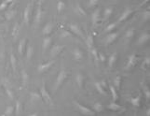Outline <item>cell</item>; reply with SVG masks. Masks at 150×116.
I'll return each mask as SVG.
<instances>
[{
	"label": "cell",
	"instance_id": "obj_15",
	"mask_svg": "<svg viewBox=\"0 0 150 116\" xmlns=\"http://www.w3.org/2000/svg\"><path fill=\"white\" fill-rule=\"evenodd\" d=\"M86 41V45L89 48V50H90L91 48L94 47V39H93V36L91 34H89L87 36V38L85 39Z\"/></svg>",
	"mask_w": 150,
	"mask_h": 116
},
{
	"label": "cell",
	"instance_id": "obj_35",
	"mask_svg": "<svg viewBox=\"0 0 150 116\" xmlns=\"http://www.w3.org/2000/svg\"><path fill=\"white\" fill-rule=\"evenodd\" d=\"M15 14H16V11H14V10H8L7 12H6V14H5V16H6V18H7V20H11V19H13L14 18V16H15Z\"/></svg>",
	"mask_w": 150,
	"mask_h": 116
},
{
	"label": "cell",
	"instance_id": "obj_47",
	"mask_svg": "<svg viewBox=\"0 0 150 116\" xmlns=\"http://www.w3.org/2000/svg\"><path fill=\"white\" fill-rule=\"evenodd\" d=\"M8 3L7 2H2L1 4H0V10H7V7H8Z\"/></svg>",
	"mask_w": 150,
	"mask_h": 116
},
{
	"label": "cell",
	"instance_id": "obj_25",
	"mask_svg": "<svg viewBox=\"0 0 150 116\" xmlns=\"http://www.w3.org/2000/svg\"><path fill=\"white\" fill-rule=\"evenodd\" d=\"M109 89H110V92H111V95H112L113 100L117 101L118 100V93H117V89L114 87V85L109 86Z\"/></svg>",
	"mask_w": 150,
	"mask_h": 116
},
{
	"label": "cell",
	"instance_id": "obj_20",
	"mask_svg": "<svg viewBox=\"0 0 150 116\" xmlns=\"http://www.w3.org/2000/svg\"><path fill=\"white\" fill-rule=\"evenodd\" d=\"M117 58H118L117 53H112V54L109 56V58H108V66L110 67V68H112V67L115 65L116 61H117Z\"/></svg>",
	"mask_w": 150,
	"mask_h": 116
},
{
	"label": "cell",
	"instance_id": "obj_30",
	"mask_svg": "<svg viewBox=\"0 0 150 116\" xmlns=\"http://www.w3.org/2000/svg\"><path fill=\"white\" fill-rule=\"evenodd\" d=\"M30 96H31V99L33 101H38V100H41L42 97L40 96V94H38L36 92H32L30 94Z\"/></svg>",
	"mask_w": 150,
	"mask_h": 116
},
{
	"label": "cell",
	"instance_id": "obj_33",
	"mask_svg": "<svg viewBox=\"0 0 150 116\" xmlns=\"http://www.w3.org/2000/svg\"><path fill=\"white\" fill-rule=\"evenodd\" d=\"M93 110H94L95 112H101V111H103L104 110V106L100 102H97V103H95L93 105Z\"/></svg>",
	"mask_w": 150,
	"mask_h": 116
},
{
	"label": "cell",
	"instance_id": "obj_24",
	"mask_svg": "<svg viewBox=\"0 0 150 116\" xmlns=\"http://www.w3.org/2000/svg\"><path fill=\"white\" fill-rule=\"evenodd\" d=\"M149 66H150V58L145 57V59H144V61H143L142 65H141V68H142V69H144V70H146V69H148Z\"/></svg>",
	"mask_w": 150,
	"mask_h": 116
},
{
	"label": "cell",
	"instance_id": "obj_27",
	"mask_svg": "<svg viewBox=\"0 0 150 116\" xmlns=\"http://www.w3.org/2000/svg\"><path fill=\"white\" fill-rule=\"evenodd\" d=\"M22 81H23V83L24 86L27 84L28 81H29V75H28V73L24 70V69L22 71Z\"/></svg>",
	"mask_w": 150,
	"mask_h": 116
},
{
	"label": "cell",
	"instance_id": "obj_18",
	"mask_svg": "<svg viewBox=\"0 0 150 116\" xmlns=\"http://www.w3.org/2000/svg\"><path fill=\"white\" fill-rule=\"evenodd\" d=\"M52 28H53V24L52 23H48L47 24L44 26V28H43V34L45 36L47 35H50V33H51V31H52Z\"/></svg>",
	"mask_w": 150,
	"mask_h": 116
},
{
	"label": "cell",
	"instance_id": "obj_19",
	"mask_svg": "<svg viewBox=\"0 0 150 116\" xmlns=\"http://www.w3.org/2000/svg\"><path fill=\"white\" fill-rule=\"evenodd\" d=\"M76 82L78 84L79 88H81L83 86V82H84V77L81 73H78L76 75Z\"/></svg>",
	"mask_w": 150,
	"mask_h": 116
},
{
	"label": "cell",
	"instance_id": "obj_26",
	"mask_svg": "<svg viewBox=\"0 0 150 116\" xmlns=\"http://www.w3.org/2000/svg\"><path fill=\"white\" fill-rule=\"evenodd\" d=\"M112 13H113V8H110V7L106 8L105 10V11H104V19L107 20L108 18L112 15Z\"/></svg>",
	"mask_w": 150,
	"mask_h": 116
},
{
	"label": "cell",
	"instance_id": "obj_8",
	"mask_svg": "<svg viewBox=\"0 0 150 116\" xmlns=\"http://www.w3.org/2000/svg\"><path fill=\"white\" fill-rule=\"evenodd\" d=\"M69 29H70V32H72L73 34H76V35H78L84 38V35H83L82 30L80 29V27L78 24H73L72 23V24L69 25Z\"/></svg>",
	"mask_w": 150,
	"mask_h": 116
},
{
	"label": "cell",
	"instance_id": "obj_29",
	"mask_svg": "<svg viewBox=\"0 0 150 116\" xmlns=\"http://www.w3.org/2000/svg\"><path fill=\"white\" fill-rule=\"evenodd\" d=\"M22 111H23V106H22V104H21L20 101H17V102H16V106H15L16 115H20V114L22 113Z\"/></svg>",
	"mask_w": 150,
	"mask_h": 116
},
{
	"label": "cell",
	"instance_id": "obj_44",
	"mask_svg": "<svg viewBox=\"0 0 150 116\" xmlns=\"http://www.w3.org/2000/svg\"><path fill=\"white\" fill-rule=\"evenodd\" d=\"M149 18H150V11L149 10H145V12L143 13V21L144 22H147V21H149Z\"/></svg>",
	"mask_w": 150,
	"mask_h": 116
},
{
	"label": "cell",
	"instance_id": "obj_49",
	"mask_svg": "<svg viewBox=\"0 0 150 116\" xmlns=\"http://www.w3.org/2000/svg\"><path fill=\"white\" fill-rule=\"evenodd\" d=\"M148 1H149V0H144V1H143V2H142V3H141V4H140V7H142V6L145 5V4H146V3H147Z\"/></svg>",
	"mask_w": 150,
	"mask_h": 116
},
{
	"label": "cell",
	"instance_id": "obj_14",
	"mask_svg": "<svg viewBox=\"0 0 150 116\" xmlns=\"http://www.w3.org/2000/svg\"><path fill=\"white\" fill-rule=\"evenodd\" d=\"M99 18H100V10H94L92 13V15H91V22H92L93 26H96V25H97Z\"/></svg>",
	"mask_w": 150,
	"mask_h": 116
},
{
	"label": "cell",
	"instance_id": "obj_1",
	"mask_svg": "<svg viewBox=\"0 0 150 116\" xmlns=\"http://www.w3.org/2000/svg\"><path fill=\"white\" fill-rule=\"evenodd\" d=\"M40 96H41V97H42V99L44 101H45L46 103L48 104H51L53 103L52 102V98H51V96L50 95V93L48 92L47 88H46V86H45V83H43V85L40 87Z\"/></svg>",
	"mask_w": 150,
	"mask_h": 116
},
{
	"label": "cell",
	"instance_id": "obj_11",
	"mask_svg": "<svg viewBox=\"0 0 150 116\" xmlns=\"http://www.w3.org/2000/svg\"><path fill=\"white\" fill-rule=\"evenodd\" d=\"M149 38H150L149 33H143L142 35L140 36V38H138L137 44L138 45H143V44L148 42V41H149Z\"/></svg>",
	"mask_w": 150,
	"mask_h": 116
},
{
	"label": "cell",
	"instance_id": "obj_9",
	"mask_svg": "<svg viewBox=\"0 0 150 116\" xmlns=\"http://www.w3.org/2000/svg\"><path fill=\"white\" fill-rule=\"evenodd\" d=\"M118 33H117V32L108 34V35L106 36V38H105V44H106V45L112 44V43L118 38Z\"/></svg>",
	"mask_w": 150,
	"mask_h": 116
},
{
	"label": "cell",
	"instance_id": "obj_50",
	"mask_svg": "<svg viewBox=\"0 0 150 116\" xmlns=\"http://www.w3.org/2000/svg\"><path fill=\"white\" fill-rule=\"evenodd\" d=\"M17 0H5V2H7L8 4V3H12V2H16Z\"/></svg>",
	"mask_w": 150,
	"mask_h": 116
},
{
	"label": "cell",
	"instance_id": "obj_5",
	"mask_svg": "<svg viewBox=\"0 0 150 116\" xmlns=\"http://www.w3.org/2000/svg\"><path fill=\"white\" fill-rule=\"evenodd\" d=\"M54 65V61H49L48 63L45 64H40L38 68V71L39 73H44L46 71H48L51 67Z\"/></svg>",
	"mask_w": 150,
	"mask_h": 116
},
{
	"label": "cell",
	"instance_id": "obj_34",
	"mask_svg": "<svg viewBox=\"0 0 150 116\" xmlns=\"http://www.w3.org/2000/svg\"><path fill=\"white\" fill-rule=\"evenodd\" d=\"M10 63H11V67H12L13 71H15L16 68H17V63H16V57L13 53L10 54Z\"/></svg>",
	"mask_w": 150,
	"mask_h": 116
},
{
	"label": "cell",
	"instance_id": "obj_32",
	"mask_svg": "<svg viewBox=\"0 0 150 116\" xmlns=\"http://www.w3.org/2000/svg\"><path fill=\"white\" fill-rule=\"evenodd\" d=\"M107 108L109 109V110H111V111H119L120 110V108H121V106H119L118 104H117V103H111V104H109L107 106Z\"/></svg>",
	"mask_w": 150,
	"mask_h": 116
},
{
	"label": "cell",
	"instance_id": "obj_2",
	"mask_svg": "<svg viewBox=\"0 0 150 116\" xmlns=\"http://www.w3.org/2000/svg\"><path fill=\"white\" fill-rule=\"evenodd\" d=\"M67 76H68V73L64 70V69H62V70L59 72V74H58V76H57V80H56V82H55L56 90L64 82V81L67 79Z\"/></svg>",
	"mask_w": 150,
	"mask_h": 116
},
{
	"label": "cell",
	"instance_id": "obj_45",
	"mask_svg": "<svg viewBox=\"0 0 150 116\" xmlns=\"http://www.w3.org/2000/svg\"><path fill=\"white\" fill-rule=\"evenodd\" d=\"M98 0H89V3H88V7L89 8H93L97 5Z\"/></svg>",
	"mask_w": 150,
	"mask_h": 116
},
{
	"label": "cell",
	"instance_id": "obj_22",
	"mask_svg": "<svg viewBox=\"0 0 150 116\" xmlns=\"http://www.w3.org/2000/svg\"><path fill=\"white\" fill-rule=\"evenodd\" d=\"M20 34V25L19 23H16L14 25V27H13V30H12V36H13V38H14V40H15L16 38H18V36Z\"/></svg>",
	"mask_w": 150,
	"mask_h": 116
},
{
	"label": "cell",
	"instance_id": "obj_16",
	"mask_svg": "<svg viewBox=\"0 0 150 116\" xmlns=\"http://www.w3.org/2000/svg\"><path fill=\"white\" fill-rule=\"evenodd\" d=\"M51 41H52V38H50V37H46V38L43 39L42 49H43V51H44V52H45V51L50 46V44H51Z\"/></svg>",
	"mask_w": 150,
	"mask_h": 116
},
{
	"label": "cell",
	"instance_id": "obj_46",
	"mask_svg": "<svg viewBox=\"0 0 150 116\" xmlns=\"http://www.w3.org/2000/svg\"><path fill=\"white\" fill-rule=\"evenodd\" d=\"M144 93H145V98L147 99V100H149L150 91H149V89H148L147 87H145V86H144Z\"/></svg>",
	"mask_w": 150,
	"mask_h": 116
},
{
	"label": "cell",
	"instance_id": "obj_12",
	"mask_svg": "<svg viewBox=\"0 0 150 116\" xmlns=\"http://www.w3.org/2000/svg\"><path fill=\"white\" fill-rule=\"evenodd\" d=\"M73 56H74V59L76 61H80L83 58V52L80 49L76 48L73 51Z\"/></svg>",
	"mask_w": 150,
	"mask_h": 116
},
{
	"label": "cell",
	"instance_id": "obj_3",
	"mask_svg": "<svg viewBox=\"0 0 150 116\" xmlns=\"http://www.w3.org/2000/svg\"><path fill=\"white\" fill-rule=\"evenodd\" d=\"M138 56L135 54V53H133V54H130L129 57H128V62H127V65L125 67V69L126 70H130V68H133V67L137 64L138 62Z\"/></svg>",
	"mask_w": 150,
	"mask_h": 116
},
{
	"label": "cell",
	"instance_id": "obj_28",
	"mask_svg": "<svg viewBox=\"0 0 150 116\" xmlns=\"http://www.w3.org/2000/svg\"><path fill=\"white\" fill-rule=\"evenodd\" d=\"M120 84H121V77L120 76H117L115 79H114V87H115L117 90L120 88Z\"/></svg>",
	"mask_w": 150,
	"mask_h": 116
},
{
	"label": "cell",
	"instance_id": "obj_6",
	"mask_svg": "<svg viewBox=\"0 0 150 116\" xmlns=\"http://www.w3.org/2000/svg\"><path fill=\"white\" fill-rule=\"evenodd\" d=\"M42 2L38 3V9H36V14H35V23L36 25H38L42 20V15H43V11H42V6H41Z\"/></svg>",
	"mask_w": 150,
	"mask_h": 116
},
{
	"label": "cell",
	"instance_id": "obj_21",
	"mask_svg": "<svg viewBox=\"0 0 150 116\" xmlns=\"http://www.w3.org/2000/svg\"><path fill=\"white\" fill-rule=\"evenodd\" d=\"M94 86H95V88H96V90L99 92V94H101V95H105V89H104V86L102 85V83H101L100 81H96V82L94 83Z\"/></svg>",
	"mask_w": 150,
	"mask_h": 116
},
{
	"label": "cell",
	"instance_id": "obj_51",
	"mask_svg": "<svg viewBox=\"0 0 150 116\" xmlns=\"http://www.w3.org/2000/svg\"><path fill=\"white\" fill-rule=\"evenodd\" d=\"M146 115H147V116L150 115V110H149V109H148L147 111H146Z\"/></svg>",
	"mask_w": 150,
	"mask_h": 116
},
{
	"label": "cell",
	"instance_id": "obj_52",
	"mask_svg": "<svg viewBox=\"0 0 150 116\" xmlns=\"http://www.w3.org/2000/svg\"><path fill=\"white\" fill-rule=\"evenodd\" d=\"M44 1H45V0H40V2H44Z\"/></svg>",
	"mask_w": 150,
	"mask_h": 116
},
{
	"label": "cell",
	"instance_id": "obj_23",
	"mask_svg": "<svg viewBox=\"0 0 150 116\" xmlns=\"http://www.w3.org/2000/svg\"><path fill=\"white\" fill-rule=\"evenodd\" d=\"M130 103L133 104L134 107H140L141 105V96H138L136 97L130 98Z\"/></svg>",
	"mask_w": 150,
	"mask_h": 116
},
{
	"label": "cell",
	"instance_id": "obj_10",
	"mask_svg": "<svg viewBox=\"0 0 150 116\" xmlns=\"http://www.w3.org/2000/svg\"><path fill=\"white\" fill-rule=\"evenodd\" d=\"M133 10H130V9H126V10L122 12V14H121V16L119 17V19H118V22L121 23V22L126 21L128 18L133 14Z\"/></svg>",
	"mask_w": 150,
	"mask_h": 116
},
{
	"label": "cell",
	"instance_id": "obj_41",
	"mask_svg": "<svg viewBox=\"0 0 150 116\" xmlns=\"http://www.w3.org/2000/svg\"><path fill=\"white\" fill-rule=\"evenodd\" d=\"M4 85H5V90H6V93H7V95L8 96V97H10L11 100H12L13 98H14V96H13V93L12 91L10 90V88L8 87V85H6V83H4Z\"/></svg>",
	"mask_w": 150,
	"mask_h": 116
},
{
	"label": "cell",
	"instance_id": "obj_4",
	"mask_svg": "<svg viewBox=\"0 0 150 116\" xmlns=\"http://www.w3.org/2000/svg\"><path fill=\"white\" fill-rule=\"evenodd\" d=\"M76 105H77V107H78V110L80 111L81 114H83V115H90V116L95 115L94 111H92V110H90V109L87 108V107H85V106H83V105H81V104L78 103V102H76Z\"/></svg>",
	"mask_w": 150,
	"mask_h": 116
},
{
	"label": "cell",
	"instance_id": "obj_31",
	"mask_svg": "<svg viewBox=\"0 0 150 116\" xmlns=\"http://www.w3.org/2000/svg\"><path fill=\"white\" fill-rule=\"evenodd\" d=\"M33 53H34V48H33L32 45H28L27 46V50H26V56H27V59H31L33 56Z\"/></svg>",
	"mask_w": 150,
	"mask_h": 116
},
{
	"label": "cell",
	"instance_id": "obj_43",
	"mask_svg": "<svg viewBox=\"0 0 150 116\" xmlns=\"http://www.w3.org/2000/svg\"><path fill=\"white\" fill-rule=\"evenodd\" d=\"M116 28V23H110V24H108L105 29V32L108 33V32H112L114 29Z\"/></svg>",
	"mask_w": 150,
	"mask_h": 116
},
{
	"label": "cell",
	"instance_id": "obj_17",
	"mask_svg": "<svg viewBox=\"0 0 150 116\" xmlns=\"http://www.w3.org/2000/svg\"><path fill=\"white\" fill-rule=\"evenodd\" d=\"M25 44H26V38H23L22 40L19 42V45H18V53L20 55H23V50H24Z\"/></svg>",
	"mask_w": 150,
	"mask_h": 116
},
{
	"label": "cell",
	"instance_id": "obj_48",
	"mask_svg": "<svg viewBox=\"0 0 150 116\" xmlns=\"http://www.w3.org/2000/svg\"><path fill=\"white\" fill-rule=\"evenodd\" d=\"M98 58H99V61H101V62H105V56L104 55L103 53H98Z\"/></svg>",
	"mask_w": 150,
	"mask_h": 116
},
{
	"label": "cell",
	"instance_id": "obj_37",
	"mask_svg": "<svg viewBox=\"0 0 150 116\" xmlns=\"http://www.w3.org/2000/svg\"><path fill=\"white\" fill-rule=\"evenodd\" d=\"M72 37V33L71 32H68L66 30H63L61 32L60 38H71Z\"/></svg>",
	"mask_w": 150,
	"mask_h": 116
},
{
	"label": "cell",
	"instance_id": "obj_39",
	"mask_svg": "<svg viewBox=\"0 0 150 116\" xmlns=\"http://www.w3.org/2000/svg\"><path fill=\"white\" fill-rule=\"evenodd\" d=\"M64 8H65V4H64V2H63V1H59L58 2V4H57V10H58V12L60 13V12H62L63 10H64Z\"/></svg>",
	"mask_w": 150,
	"mask_h": 116
},
{
	"label": "cell",
	"instance_id": "obj_36",
	"mask_svg": "<svg viewBox=\"0 0 150 116\" xmlns=\"http://www.w3.org/2000/svg\"><path fill=\"white\" fill-rule=\"evenodd\" d=\"M75 11L78 13V15H86L85 10H84L82 8H81V7H80L79 4H77V6H76V9H75Z\"/></svg>",
	"mask_w": 150,
	"mask_h": 116
},
{
	"label": "cell",
	"instance_id": "obj_38",
	"mask_svg": "<svg viewBox=\"0 0 150 116\" xmlns=\"http://www.w3.org/2000/svg\"><path fill=\"white\" fill-rule=\"evenodd\" d=\"M134 29H129V30L126 32L125 34V38L127 39H130V38H133V36H134Z\"/></svg>",
	"mask_w": 150,
	"mask_h": 116
},
{
	"label": "cell",
	"instance_id": "obj_40",
	"mask_svg": "<svg viewBox=\"0 0 150 116\" xmlns=\"http://www.w3.org/2000/svg\"><path fill=\"white\" fill-rule=\"evenodd\" d=\"M13 112H14V107L8 106L6 109L5 112H4V115H12Z\"/></svg>",
	"mask_w": 150,
	"mask_h": 116
},
{
	"label": "cell",
	"instance_id": "obj_7",
	"mask_svg": "<svg viewBox=\"0 0 150 116\" xmlns=\"http://www.w3.org/2000/svg\"><path fill=\"white\" fill-rule=\"evenodd\" d=\"M63 49H64L63 45H54L50 50V56L51 57H56L63 52Z\"/></svg>",
	"mask_w": 150,
	"mask_h": 116
},
{
	"label": "cell",
	"instance_id": "obj_13",
	"mask_svg": "<svg viewBox=\"0 0 150 116\" xmlns=\"http://www.w3.org/2000/svg\"><path fill=\"white\" fill-rule=\"evenodd\" d=\"M30 5H27L23 12V22L26 25L29 24V18H30Z\"/></svg>",
	"mask_w": 150,
	"mask_h": 116
},
{
	"label": "cell",
	"instance_id": "obj_42",
	"mask_svg": "<svg viewBox=\"0 0 150 116\" xmlns=\"http://www.w3.org/2000/svg\"><path fill=\"white\" fill-rule=\"evenodd\" d=\"M90 51V53H91V54H92V56L94 57L95 62H98V61H99V58H98V52L96 51V49L93 47V48H91Z\"/></svg>",
	"mask_w": 150,
	"mask_h": 116
}]
</instances>
